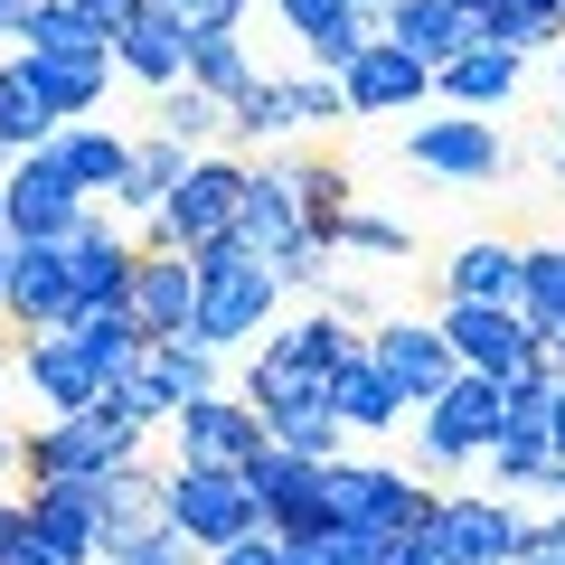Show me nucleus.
Masks as SVG:
<instances>
[{
    "label": "nucleus",
    "mask_w": 565,
    "mask_h": 565,
    "mask_svg": "<svg viewBox=\"0 0 565 565\" xmlns=\"http://www.w3.org/2000/svg\"><path fill=\"white\" fill-rule=\"evenodd\" d=\"M151 444V415H141L122 386H104L76 415H39L20 434V481H104L114 462H141Z\"/></svg>",
    "instance_id": "f257e3e1"
},
{
    "label": "nucleus",
    "mask_w": 565,
    "mask_h": 565,
    "mask_svg": "<svg viewBox=\"0 0 565 565\" xmlns=\"http://www.w3.org/2000/svg\"><path fill=\"white\" fill-rule=\"evenodd\" d=\"M274 311H282V274H274V255H255L245 236H217V245H199V340L217 349H255L264 330H274Z\"/></svg>",
    "instance_id": "f03ea898"
},
{
    "label": "nucleus",
    "mask_w": 565,
    "mask_h": 565,
    "mask_svg": "<svg viewBox=\"0 0 565 565\" xmlns=\"http://www.w3.org/2000/svg\"><path fill=\"white\" fill-rule=\"evenodd\" d=\"M359 349V330L349 321H330V311H311V321H282V330H264L255 349H245V396L274 415V405H292V396H330V367Z\"/></svg>",
    "instance_id": "7ed1b4c3"
},
{
    "label": "nucleus",
    "mask_w": 565,
    "mask_h": 565,
    "mask_svg": "<svg viewBox=\"0 0 565 565\" xmlns=\"http://www.w3.org/2000/svg\"><path fill=\"white\" fill-rule=\"evenodd\" d=\"M236 217H245V161L236 151H199V161L180 170V189H170L151 217H141V245H217V236H236Z\"/></svg>",
    "instance_id": "20e7f679"
},
{
    "label": "nucleus",
    "mask_w": 565,
    "mask_h": 565,
    "mask_svg": "<svg viewBox=\"0 0 565 565\" xmlns=\"http://www.w3.org/2000/svg\"><path fill=\"white\" fill-rule=\"evenodd\" d=\"M161 519L180 527L189 546H236V537H255L264 527V509H255V490H245V471L236 462H170V481H161Z\"/></svg>",
    "instance_id": "39448f33"
},
{
    "label": "nucleus",
    "mask_w": 565,
    "mask_h": 565,
    "mask_svg": "<svg viewBox=\"0 0 565 565\" xmlns=\"http://www.w3.org/2000/svg\"><path fill=\"white\" fill-rule=\"evenodd\" d=\"M500 424H509L500 377L462 367V377H452L444 396H424V405H415V444H424V462H434V471H471V462H490Z\"/></svg>",
    "instance_id": "423d86ee"
},
{
    "label": "nucleus",
    "mask_w": 565,
    "mask_h": 565,
    "mask_svg": "<svg viewBox=\"0 0 565 565\" xmlns=\"http://www.w3.org/2000/svg\"><path fill=\"white\" fill-rule=\"evenodd\" d=\"M321 490H330V519H349V527H377V537H415L424 519H434V500L444 490L434 481H415V471H396V462H321Z\"/></svg>",
    "instance_id": "0eeeda50"
},
{
    "label": "nucleus",
    "mask_w": 565,
    "mask_h": 565,
    "mask_svg": "<svg viewBox=\"0 0 565 565\" xmlns=\"http://www.w3.org/2000/svg\"><path fill=\"white\" fill-rule=\"evenodd\" d=\"M434 556L444 565H519V537H527V509L509 490H444L434 519H424Z\"/></svg>",
    "instance_id": "6e6552de"
},
{
    "label": "nucleus",
    "mask_w": 565,
    "mask_h": 565,
    "mask_svg": "<svg viewBox=\"0 0 565 565\" xmlns=\"http://www.w3.org/2000/svg\"><path fill=\"white\" fill-rule=\"evenodd\" d=\"M405 161L415 170H434V180H452V189H490L509 170V141H500V122L490 114H434V122H415L405 132Z\"/></svg>",
    "instance_id": "1a4fd4ad"
},
{
    "label": "nucleus",
    "mask_w": 565,
    "mask_h": 565,
    "mask_svg": "<svg viewBox=\"0 0 565 565\" xmlns=\"http://www.w3.org/2000/svg\"><path fill=\"white\" fill-rule=\"evenodd\" d=\"M85 207H95V199L47 161V141H39V151H20V161H0V236H47V245H57Z\"/></svg>",
    "instance_id": "9d476101"
},
{
    "label": "nucleus",
    "mask_w": 565,
    "mask_h": 565,
    "mask_svg": "<svg viewBox=\"0 0 565 565\" xmlns=\"http://www.w3.org/2000/svg\"><path fill=\"white\" fill-rule=\"evenodd\" d=\"M245 490H255V509H264V527H274V537H321V527H330L321 462H311V452H292V444H274V434H264V452L245 462Z\"/></svg>",
    "instance_id": "9b49d317"
},
{
    "label": "nucleus",
    "mask_w": 565,
    "mask_h": 565,
    "mask_svg": "<svg viewBox=\"0 0 565 565\" xmlns=\"http://www.w3.org/2000/svg\"><path fill=\"white\" fill-rule=\"evenodd\" d=\"M170 444H180V462H236L245 471L264 452V405L245 386H207V396H189L170 415Z\"/></svg>",
    "instance_id": "f8f14e48"
},
{
    "label": "nucleus",
    "mask_w": 565,
    "mask_h": 565,
    "mask_svg": "<svg viewBox=\"0 0 565 565\" xmlns=\"http://www.w3.org/2000/svg\"><path fill=\"white\" fill-rule=\"evenodd\" d=\"M114 386H122L151 424H170L189 396H207V386H226V377H217V349H207L199 330H180V340H141L132 377H114Z\"/></svg>",
    "instance_id": "ddd939ff"
},
{
    "label": "nucleus",
    "mask_w": 565,
    "mask_h": 565,
    "mask_svg": "<svg viewBox=\"0 0 565 565\" xmlns=\"http://www.w3.org/2000/svg\"><path fill=\"white\" fill-rule=\"evenodd\" d=\"M0 321L10 330L76 321V282H66V255L47 236H10V255H0Z\"/></svg>",
    "instance_id": "4468645a"
},
{
    "label": "nucleus",
    "mask_w": 565,
    "mask_h": 565,
    "mask_svg": "<svg viewBox=\"0 0 565 565\" xmlns=\"http://www.w3.org/2000/svg\"><path fill=\"white\" fill-rule=\"evenodd\" d=\"M340 95H349V122H367V114H424V104H434V66L377 29V39L340 66Z\"/></svg>",
    "instance_id": "2eb2a0df"
},
{
    "label": "nucleus",
    "mask_w": 565,
    "mask_h": 565,
    "mask_svg": "<svg viewBox=\"0 0 565 565\" xmlns=\"http://www.w3.org/2000/svg\"><path fill=\"white\" fill-rule=\"evenodd\" d=\"M122 302H132L141 340H180V330L199 321V255H189V245H141Z\"/></svg>",
    "instance_id": "dca6fc26"
},
{
    "label": "nucleus",
    "mask_w": 565,
    "mask_h": 565,
    "mask_svg": "<svg viewBox=\"0 0 565 565\" xmlns=\"http://www.w3.org/2000/svg\"><path fill=\"white\" fill-rule=\"evenodd\" d=\"M57 255H66V282H76V311H95V302H122V282H132V264H141V236H122V226L104 217V199H95L57 236Z\"/></svg>",
    "instance_id": "f3484780"
},
{
    "label": "nucleus",
    "mask_w": 565,
    "mask_h": 565,
    "mask_svg": "<svg viewBox=\"0 0 565 565\" xmlns=\"http://www.w3.org/2000/svg\"><path fill=\"white\" fill-rule=\"evenodd\" d=\"M20 386L39 396V415H76V405L104 396V367L85 359V340L57 321V330H20Z\"/></svg>",
    "instance_id": "a211bd4d"
},
{
    "label": "nucleus",
    "mask_w": 565,
    "mask_h": 565,
    "mask_svg": "<svg viewBox=\"0 0 565 565\" xmlns=\"http://www.w3.org/2000/svg\"><path fill=\"white\" fill-rule=\"evenodd\" d=\"M367 359H377L386 377H396V396H405V405L444 396V386L462 377V359H452L444 321H377V330H367Z\"/></svg>",
    "instance_id": "6ab92c4d"
},
{
    "label": "nucleus",
    "mask_w": 565,
    "mask_h": 565,
    "mask_svg": "<svg viewBox=\"0 0 565 565\" xmlns=\"http://www.w3.org/2000/svg\"><path fill=\"white\" fill-rule=\"evenodd\" d=\"M444 340L462 367H481V377H519L527 359H537V340H527V321L509 302H444Z\"/></svg>",
    "instance_id": "aec40b11"
},
{
    "label": "nucleus",
    "mask_w": 565,
    "mask_h": 565,
    "mask_svg": "<svg viewBox=\"0 0 565 565\" xmlns=\"http://www.w3.org/2000/svg\"><path fill=\"white\" fill-rule=\"evenodd\" d=\"M47 161H57L85 199H122V180H132V132L76 114V122H57V132H47Z\"/></svg>",
    "instance_id": "412c9836"
},
{
    "label": "nucleus",
    "mask_w": 565,
    "mask_h": 565,
    "mask_svg": "<svg viewBox=\"0 0 565 565\" xmlns=\"http://www.w3.org/2000/svg\"><path fill=\"white\" fill-rule=\"evenodd\" d=\"M519 76H527V57H519V47L481 39V47H462V57H444V66H434V95H444V104H462V114H500V104L519 95Z\"/></svg>",
    "instance_id": "4be33fe9"
},
{
    "label": "nucleus",
    "mask_w": 565,
    "mask_h": 565,
    "mask_svg": "<svg viewBox=\"0 0 565 565\" xmlns=\"http://www.w3.org/2000/svg\"><path fill=\"white\" fill-rule=\"evenodd\" d=\"M330 405H340L349 434H396V424H415V405H405V396H396V377L367 359V340L349 349L340 367H330Z\"/></svg>",
    "instance_id": "5701e85b"
},
{
    "label": "nucleus",
    "mask_w": 565,
    "mask_h": 565,
    "mask_svg": "<svg viewBox=\"0 0 565 565\" xmlns=\"http://www.w3.org/2000/svg\"><path fill=\"white\" fill-rule=\"evenodd\" d=\"M377 29L396 47H415L424 66H444V57H462V47H481V29L452 10V0H377Z\"/></svg>",
    "instance_id": "b1692460"
},
{
    "label": "nucleus",
    "mask_w": 565,
    "mask_h": 565,
    "mask_svg": "<svg viewBox=\"0 0 565 565\" xmlns=\"http://www.w3.org/2000/svg\"><path fill=\"white\" fill-rule=\"evenodd\" d=\"M161 481H170V471H151V462H114V471L95 481L104 546H122V537H151V527H170V519H161Z\"/></svg>",
    "instance_id": "393cba45"
},
{
    "label": "nucleus",
    "mask_w": 565,
    "mask_h": 565,
    "mask_svg": "<svg viewBox=\"0 0 565 565\" xmlns=\"http://www.w3.org/2000/svg\"><path fill=\"white\" fill-rule=\"evenodd\" d=\"M20 57H29V47H20ZM29 76H39V95L76 122V114H104V95H114L122 66H114V47H66V57H29Z\"/></svg>",
    "instance_id": "a878e982"
},
{
    "label": "nucleus",
    "mask_w": 565,
    "mask_h": 565,
    "mask_svg": "<svg viewBox=\"0 0 565 565\" xmlns=\"http://www.w3.org/2000/svg\"><path fill=\"white\" fill-rule=\"evenodd\" d=\"M0 47H29V57H66V47H114L76 0H10L0 20Z\"/></svg>",
    "instance_id": "bb28decb"
},
{
    "label": "nucleus",
    "mask_w": 565,
    "mask_h": 565,
    "mask_svg": "<svg viewBox=\"0 0 565 565\" xmlns=\"http://www.w3.org/2000/svg\"><path fill=\"white\" fill-rule=\"evenodd\" d=\"M114 66H122L132 85H151V95H161V85L189 76V29L170 20V10H141V20L114 39Z\"/></svg>",
    "instance_id": "cd10ccee"
},
{
    "label": "nucleus",
    "mask_w": 565,
    "mask_h": 565,
    "mask_svg": "<svg viewBox=\"0 0 565 565\" xmlns=\"http://www.w3.org/2000/svg\"><path fill=\"white\" fill-rule=\"evenodd\" d=\"M57 104L39 95V76H29V57L20 47H0V161H20V151H39L47 132H57Z\"/></svg>",
    "instance_id": "c85d7f7f"
},
{
    "label": "nucleus",
    "mask_w": 565,
    "mask_h": 565,
    "mask_svg": "<svg viewBox=\"0 0 565 565\" xmlns=\"http://www.w3.org/2000/svg\"><path fill=\"white\" fill-rule=\"evenodd\" d=\"M29 519L66 546L76 565L104 556V519H95V481H29Z\"/></svg>",
    "instance_id": "c756f323"
},
{
    "label": "nucleus",
    "mask_w": 565,
    "mask_h": 565,
    "mask_svg": "<svg viewBox=\"0 0 565 565\" xmlns=\"http://www.w3.org/2000/svg\"><path fill=\"white\" fill-rule=\"evenodd\" d=\"M519 264H527V245H500V236L462 245L444 264V302H509L519 311Z\"/></svg>",
    "instance_id": "7c9ffc66"
},
{
    "label": "nucleus",
    "mask_w": 565,
    "mask_h": 565,
    "mask_svg": "<svg viewBox=\"0 0 565 565\" xmlns=\"http://www.w3.org/2000/svg\"><path fill=\"white\" fill-rule=\"evenodd\" d=\"M302 132V122H292V95H282V76H245L236 95H226V141H245V151H282V141Z\"/></svg>",
    "instance_id": "2f4dec72"
},
{
    "label": "nucleus",
    "mask_w": 565,
    "mask_h": 565,
    "mask_svg": "<svg viewBox=\"0 0 565 565\" xmlns=\"http://www.w3.org/2000/svg\"><path fill=\"white\" fill-rule=\"evenodd\" d=\"M199 161L189 141H170V132H151V141H132V180H122V199H114V217H151V207L180 189V170Z\"/></svg>",
    "instance_id": "473e14b6"
},
{
    "label": "nucleus",
    "mask_w": 565,
    "mask_h": 565,
    "mask_svg": "<svg viewBox=\"0 0 565 565\" xmlns=\"http://www.w3.org/2000/svg\"><path fill=\"white\" fill-rule=\"evenodd\" d=\"M85 340V359L104 367V386L114 377H132V359H141V321H132V302H95V311H76V321H66Z\"/></svg>",
    "instance_id": "72a5a7b5"
},
{
    "label": "nucleus",
    "mask_w": 565,
    "mask_h": 565,
    "mask_svg": "<svg viewBox=\"0 0 565 565\" xmlns=\"http://www.w3.org/2000/svg\"><path fill=\"white\" fill-rule=\"evenodd\" d=\"M264 434H274V444H292V452H311V462H340V444H349V424H340V405H330V396L274 405V415H264Z\"/></svg>",
    "instance_id": "f704fd0d"
},
{
    "label": "nucleus",
    "mask_w": 565,
    "mask_h": 565,
    "mask_svg": "<svg viewBox=\"0 0 565 565\" xmlns=\"http://www.w3.org/2000/svg\"><path fill=\"white\" fill-rule=\"evenodd\" d=\"M151 104H161V122H151V132L189 141V151H217V141H226V95H207V85L180 76V85H161Z\"/></svg>",
    "instance_id": "c9c22d12"
},
{
    "label": "nucleus",
    "mask_w": 565,
    "mask_h": 565,
    "mask_svg": "<svg viewBox=\"0 0 565 565\" xmlns=\"http://www.w3.org/2000/svg\"><path fill=\"white\" fill-rule=\"evenodd\" d=\"M519 321H527V340H546V330L565 321V245H527V264H519Z\"/></svg>",
    "instance_id": "e433bc0d"
},
{
    "label": "nucleus",
    "mask_w": 565,
    "mask_h": 565,
    "mask_svg": "<svg viewBox=\"0 0 565 565\" xmlns=\"http://www.w3.org/2000/svg\"><path fill=\"white\" fill-rule=\"evenodd\" d=\"M292 199H302V226L330 236V245H340V217L359 207V199H349V170L340 161H302V151H292Z\"/></svg>",
    "instance_id": "4c0bfd02"
},
{
    "label": "nucleus",
    "mask_w": 565,
    "mask_h": 565,
    "mask_svg": "<svg viewBox=\"0 0 565 565\" xmlns=\"http://www.w3.org/2000/svg\"><path fill=\"white\" fill-rule=\"evenodd\" d=\"M245 76H255V47H245L236 29H207V39H189V85H207V95H236Z\"/></svg>",
    "instance_id": "58836bf2"
},
{
    "label": "nucleus",
    "mask_w": 565,
    "mask_h": 565,
    "mask_svg": "<svg viewBox=\"0 0 565 565\" xmlns=\"http://www.w3.org/2000/svg\"><path fill=\"white\" fill-rule=\"evenodd\" d=\"M367 39H377V0H349L340 20H330V29H311V39H302V47H311V66H330V76H340V66H349V57H359V47H367Z\"/></svg>",
    "instance_id": "ea45409f"
},
{
    "label": "nucleus",
    "mask_w": 565,
    "mask_h": 565,
    "mask_svg": "<svg viewBox=\"0 0 565 565\" xmlns=\"http://www.w3.org/2000/svg\"><path fill=\"white\" fill-rule=\"evenodd\" d=\"M282 95H292V122L302 132H321V122H349V95L330 66H302V76H282Z\"/></svg>",
    "instance_id": "a19ab883"
},
{
    "label": "nucleus",
    "mask_w": 565,
    "mask_h": 565,
    "mask_svg": "<svg viewBox=\"0 0 565 565\" xmlns=\"http://www.w3.org/2000/svg\"><path fill=\"white\" fill-rule=\"evenodd\" d=\"M340 255H377V264H405V255H415V236H405L396 217H377V207H349V217H340Z\"/></svg>",
    "instance_id": "79ce46f5"
},
{
    "label": "nucleus",
    "mask_w": 565,
    "mask_h": 565,
    "mask_svg": "<svg viewBox=\"0 0 565 565\" xmlns=\"http://www.w3.org/2000/svg\"><path fill=\"white\" fill-rule=\"evenodd\" d=\"M95 565H207V546H189L180 527H151V537H122V546H104Z\"/></svg>",
    "instance_id": "37998d69"
},
{
    "label": "nucleus",
    "mask_w": 565,
    "mask_h": 565,
    "mask_svg": "<svg viewBox=\"0 0 565 565\" xmlns=\"http://www.w3.org/2000/svg\"><path fill=\"white\" fill-rule=\"evenodd\" d=\"M330 255H340V245H330V236H292V245H282V255H274L282 292H321V282H330Z\"/></svg>",
    "instance_id": "c03bdc74"
},
{
    "label": "nucleus",
    "mask_w": 565,
    "mask_h": 565,
    "mask_svg": "<svg viewBox=\"0 0 565 565\" xmlns=\"http://www.w3.org/2000/svg\"><path fill=\"white\" fill-rule=\"evenodd\" d=\"M490 39L519 47V57H537V47H565V20H546V10H519V0H509L500 20H490Z\"/></svg>",
    "instance_id": "a18cd8bd"
},
{
    "label": "nucleus",
    "mask_w": 565,
    "mask_h": 565,
    "mask_svg": "<svg viewBox=\"0 0 565 565\" xmlns=\"http://www.w3.org/2000/svg\"><path fill=\"white\" fill-rule=\"evenodd\" d=\"M311 546H321L330 565H386V546H396V537H377V527H349V519H330Z\"/></svg>",
    "instance_id": "49530a36"
},
{
    "label": "nucleus",
    "mask_w": 565,
    "mask_h": 565,
    "mask_svg": "<svg viewBox=\"0 0 565 565\" xmlns=\"http://www.w3.org/2000/svg\"><path fill=\"white\" fill-rule=\"evenodd\" d=\"M151 10H170L189 39H207V29H245V10H255V0H151Z\"/></svg>",
    "instance_id": "de8ad7c7"
},
{
    "label": "nucleus",
    "mask_w": 565,
    "mask_h": 565,
    "mask_svg": "<svg viewBox=\"0 0 565 565\" xmlns=\"http://www.w3.org/2000/svg\"><path fill=\"white\" fill-rule=\"evenodd\" d=\"M0 565H76V556H66L39 519H20V527H10V546H0Z\"/></svg>",
    "instance_id": "09e8293b"
},
{
    "label": "nucleus",
    "mask_w": 565,
    "mask_h": 565,
    "mask_svg": "<svg viewBox=\"0 0 565 565\" xmlns=\"http://www.w3.org/2000/svg\"><path fill=\"white\" fill-rule=\"evenodd\" d=\"M519 565H565V509L527 519V537H519Z\"/></svg>",
    "instance_id": "8fccbe9b"
},
{
    "label": "nucleus",
    "mask_w": 565,
    "mask_h": 565,
    "mask_svg": "<svg viewBox=\"0 0 565 565\" xmlns=\"http://www.w3.org/2000/svg\"><path fill=\"white\" fill-rule=\"evenodd\" d=\"M340 10H349V0H274V20L292 29V39H311V29H330Z\"/></svg>",
    "instance_id": "3c124183"
},
{
    "label": "nucleus",
    "mask_w": 565,
    "mask_h": 565,
    "mask_svg": "<svg viewBox=\"0 0 565 565\" xmlns=\"http://www.w3.org/2000/svg\"><path fill=\"white\" fill-rule=\"evenodd\" d=\"M207 565H292V556H282V537H274V527H255V537L217 546V556H207Z\"/></svg>",
    "instance_id": "603ef678"
},
{
    "label": "nucleus",
    "mask_w": 565,
    "mask_h": 565,
    "mask_svg": "<svg viewBox=\"0 0 565 565\" xmlns=\"http://www.w3.org/2000/svg\"><path fill=\"white\" fill-rule=\"evenodd\" d=\"M76 10H85V20L104 29V39H122V29H132L141 10H151V0H76Z\"/></svg>",
    "instance_id": "864d4df0"
},
{
    "label": "nucleus",
    "mask_w": 565,
    "mask_h": 565,
    "mask_svg": "<svg viewBox=\"0 0 565 565\" xmlns=\"http://www.w3.org/2000/svg\"><path fill=\"white\" fill-rule=\"evenodd\" d=\"M330 321H349V330H359V340H367V330H377V302H367V292H349V282H340V292H330Z\"/></svg>",
    "instance_id": "5fc2aeb1"
},
{
    "label": "nucleus",
    "mask_w": 565,
    "mask_h": 565,
    "mask_svg": "<svg viewBox=\"0 0 565 565\" xmlns=\"http://www.w3.org/2000/svg\"><path fill=\"white\" fill-rule=\"evenodd\" d=\"M386 565H444V556H434V537L415 527V537H396V546H386Z\"/></svg>",
    "instance_id": "6e6d98bb"
},
{
    "label": "nucleus",
    "mask_w": 565,
    "mask_h": 565,
    "mask_svg": "<svg viewBox=\"0 0 565 565\" xmlns=\"http://www.w3.org/2000/svg\"><path fill=\"white\" fill-rule=\"evenodd\" d=\"M452 10H462V20H471V29H481V39H490V20H500L509 0H452Z\"/></svg>",
    "instance_id": "4d7b16f0"
},
{
    "label": "nucleus",
    "mask_w": 565,
    "mask_h": 565,
    "mask_svg": "<svg viewBox=\"0 0 565 565\" xmlns=\"http://www.w3.org/2000/svg\"><path fill=\"white\" fill-rule=\"evenodd\" d=\"M527 490H546V509H565V462H546V471H537Z\"/></svg>",
    "instance_id": "13d9d810"
},
{
    "label": "nucleus",
    "mask_w": 565,
    "mask_h": 565,
    "mask_svg": "<svg viewBox=\"0 0 565 565\" xmlns=\"http://www.w3.org/2000/svg\"><path fill=\"white\" fill-rule=\"evenodd\" d=\"M546 444H556V462H565V377H556V415H546Z\"/></svg>",
    "instance_id": "bf43d9fd"
},
{
    "label": "nucleus",
    "mask_w": 565,
    "mask_h": 565,
    "mask_svg": "<svg viewBox=\"0 0 565 565\" xmlns=\"http://www.w3.org/2000/svg\"><path fill=\"white\" fill-rule=\"evenodd\" d=\"M29 519V500H10V490H0V546H10V527Z\"/></svg>",
    "instance_id": "052dcab7"
},
{
    "label": "nucleus",
    "mask_w": 565,
    "mask_h": 565,
    "mask_svg": "<svg viewBox=\"0 0 565 565\" xmlns=\"http://www.w3.org/2000/svg\"><path fill=\"white\" fill-rule=\"evenodd\" d=\"M282 556H292V565H330V556H321L311 537H282Z\"/></svg>",
    "instance_id": "680f3d73"
},
{
    "label": "nucleus",
    "mask_w": 565,
    "mask_h": 565,
    "mask_svg": "<svg viewBox=\"0 0 565 565\" xmlns=\"http://www.w3.org/2000/svg\"><path fill=\"white\" fill-rule=\"evenodd\" d=\"M537 359H546V367H565V321H556V330L537 340Z\"/></svg>",
    "instance_id": "e2e57ef3"
},
{
    "label": "nucleus",
    "mask_w": 565,
    "mask_h": 565,
    "mask_svg": "<svg viewBox=\"0 0 565 565\" xmlns=\"http://www.w3.org/2000/svg\"><path fill=\"white\" fill-rule=\"evenodd\" d=\"M519 10H546V20H565V0H519Z\"/></svg>",
    "instance_id": "0e129e2a"
},
{
    "label": "nucleus",
    "mask_w": 565,
    "mask_h": 565,
    "mask_svg": "<svg viewBox=\"0 0 565 565\" xmlns=\"http://www.w3.org/2000/svg\"><path fill=\"white\" fill-rule=\"evenodd\" d=\"M556 189H565V161H556Z\"/></svg>",
    "instance_id": "69168bd1"
},
{
    "label": "nucleus",
    "mask_w": 565,
    "mask_h": 565,
    "mask_svg": "<svg viewBox=\"0 0 565 565\" xmlns=\"http://www.w3.org/2000/svg\"><path fill=\"white\" fill-rule=\"evenodd\" d=\"M0 20H10V0H0Z\"/></svg>",
    "instance_id": "338daca9"
},
{
    "label": "nucleus",
    "mask_w": 565,
    "mask_h": 565,
    "mask_svg": "<svg viewBox=\"0 0 565 565\" xmlns=\"http://www.w3.org/2000/svg\"><path fill=\"white\" fill-rule=\"evenodd\" d=\"M0 255H10V236H0Z\"/></svg>",
    "instance_id": "774afa93"
}]
</instances>
